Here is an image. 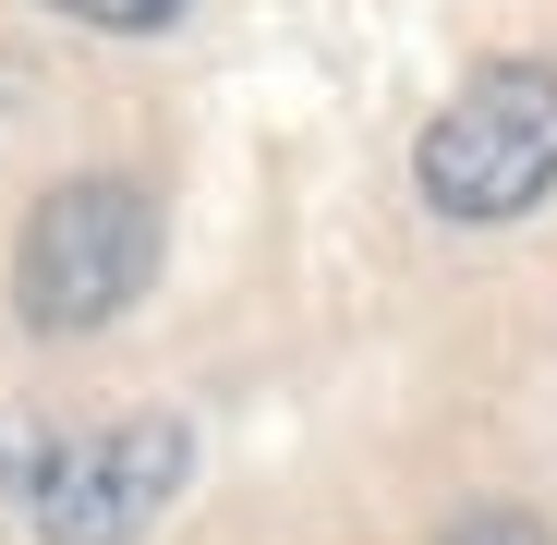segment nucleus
Instances as JSON below:
<instances>
[{
  "instance_id": "f257e3e1",
  "label": "nucleus",
  "mask_w": 557,
  "mask_h": 545,
  "mask_svg": "<svg viewBox=\"0 0 557 545\" xmlns=\"http://www.w3.org/2000/svg\"><path fill=\"white\" fill-rule=\"evenodd\" d=\"M424 207L436 219H521L557 182V73L545 61H485L460 98L424 122Z\"/></svg>"
},
{
  "instance_id": "f03ea898",
  "label": "nucleus",
  "mask_w": 557,
  "mask_h": 545,
  "mask_svg": "<svg viewBox=\"0 0 557 545\" xmlns=\"http://www.w3.org/2000/svg\"><path fill=\"white\" fill-rule=\"evenodd\" d=\"M146 267H158V207H146V182H61V195H37L25 219V255H13V304L25 327L73 339V327H110L134 292H146Z\"/></svg>"
},
{
  "instance_id": "7ed1b4c3",
  "label": "nucleus",
  "mask_w": 557,
  "mask_h": 545,
  "mask_svg": "<svg viewBox=\"0 0 557 545\" xmlns=\"http://www.w3.org/2000/svg\"><path fill=\"white\" fill-rule=\"evenodd\" d=\"M182 473H195V448H182L170 412L98 424V436H73V448L37 461V533H49V545H134V533L182 497Z\"/></svg>"
},
{
  "instance_id": "20e7f679",
  "label": "nucleus",
  "mask_w": 557,
  "mask_h": 545,
  "mask_svg": "<svg viewBox=\"0 0 557 545\" xmlns=\"http://www.w3.org/2000/svg\"><path fill=\"white\" fill-rule=\"evenodd\" d=\"M49 13H73V25H110V37H158V25H182V0H49Z\"/></svg>"
},
{
  "instance_id": "39448f33",
  "label": "nucleus",
  "mask_w": 557,
  "mask_h": 545,
  "mask_svg": "<svg viewBox=\"0 0 557 545\" xmlns=\"http://www.w3.org/2000/svg\"><path fill=\"white\" fill-rule=\"evenodd\" d=\"M448 545H545V521H521V509H473Z\"/></svg>"
}]
</instances>
